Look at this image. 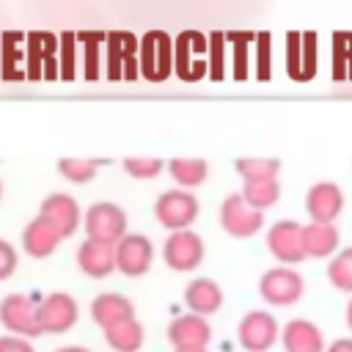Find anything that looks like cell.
I'll use <instances>...</instances> for the list:
<instances>
[{
    "label": "cell",
    "instance_id": "cell-1",
    "mask_svg": "<svg viewBox=\"0 0 352 352\" xmlns=\"http://www.w3.org/2000/svg\"><path fill=\"white\" fill-rule=\"evenodd\" d=\"M305 292V278L294 270V267H272L258 278V294L264 297V302L275 305V308H286L294 305Z\"/></svg>",
    "mask_w": 352,
    "mask_h": 352
},
{
    "label": "cell",
    "instance_id": "cell-2",
    "mask_svg": "<svg viewBox=\"0 0 352 352\" xmlns=\"http://www.w3.org/2000/svg\"><path fill=\"white\" fill-rule=\"evenodd\" d=\"M85 234L102 245H118L126 236V214L118 204L99 201L85 212Z\"/></svg>",
    "mask_w": 352,
    "mask_h": 352
},
{
    "label": "cell",
    "instance_id": "cell-3",
    "mask_svg": "<svg viewBox=\"0 0 352 352\" xmlns=\"http://www.w3.org/2000/svg\"><path fill=\"white\" fill-rule=\"evenodd\" d=\"M201 206L198 198L187 190H165L157 201H154V217L160 220V226L170 228V231H184L195 223Z\"/></svg>",
    "mask_w": 352,
    "mask_h": 352
},
{
    "label": "cell",
    "instance_id": "cell-4",
    "mask_svg": "<svg viewBox=\"0 0 352 352\" xmlns=\"http://www.w3.org/2000/svg\"><path fill=\"white\" fill-rule=\"evenodd\" d=\"M0 322L11 336L19 338H36L41 336V322H38V305L28 294H8L0 302Z\"/></svg>",
    "mask_w": 352,
    "mask_h": 352
},
{
    "label": "cell",
    "instance_id": "cell-5",
    "mask_svg": "<svg viewBox=\"0 0 352 352\" xmlns=\"http://www.w3.org/2000/svg\"><path fill=\"white\" fill-rule=\"evenodd\" d=\"M173 69V41L165 30H148L140 38V72L146 80H165Z\"/></svg>",
    "mask_w": 352,
    "mask_h": 352
},
{
    "label": "cell",
    "instance_id": "cell-6",
    "mask_svg": "<svg viewBox=\"0 0 352 352\" xmlns=\"http://www.w3.org/2000/svg\"><path fill=\"white\" fill-rule=\"evenodd\" d=\"M220 226L226 234L236 236V239H248L253 234L261 231L264 226V212L253 209L242 192H231L223 204H220Z\"/></svg>",
    "mask_w": 352,
    "mask_h": 352
},
{
    "label": "cell",
    "instance_id": "cell-7",
    "mask_svg": "<svg viewBox=\"0 0 352 352\" xmlns=\"http://www.w3.org/2000/svg\"><path fill=\"white\" fill-rule=\"evenodd\" d=\"M236 338L245 352H267L280 338V327L270 311H248L239 319Z\"/></svg>",
    "mask_w": 352,
    "mask_h": 352
},
{
    "label": "cell",
    "instance_id": "cell-8",
    "mask_svg": "<svg viewBox=\"0 0 352 352\" xmlns=\"http://www.w3.org/2000/svg\"><path fill=\"white\" fill-rule=\"evenodd\" d=\"M267 248L286 267L300 264V261L308 258L305 248H302V226L297 220H278V223H272L270 231H267Z\"/></svg>",
    "mask_w": 352,
    "mask_h": 352
},
{
    "label": "cell",
    "instance_id": "cell-9",
    "mask_svg": "<svg viewBox=\"0 0 352 352\" xmlns=\"http://www.w3.org/2000/svg\"><path fill=\"white\" fill-rule=\"evenodd\" d=\"M162 258L170 270L190 272L204 261V239L190 228L173 231L162 245Z\"/></svg>",
    "mask_w": 352,
    "mask_h": 352
},
{
    "label": "cell",
    "instance_id": "cell-10",
    "mask_svg": "<svg viewBox=\"0 0 352 352\" xmlns=\"http://www.w3.org/2000/svg\"><path fill=\"white\" fill-rule=\"evenodd\" d=\"M80 316L77 300L66 292H52L38 302V322L44 333H66Z\"/></svg>",
    "mask_w": 352,
    "mask_h": 352
},
{
    "label": "cell",
    "instance_id": "cell-11",
    "mask_svg": "<svg viewBox=\"0 0 352 352\" xmlns=\"http://www.w3.org/2000/svg\"><path fill=\"white\" fill-rule=\"evenodd\" d=\"M305 212L316 223H336L344 212V192L336 182H316L305 192Z\"/></svg>",
    "mask_w": 352,
    "mask_h": 352
},
{
    "label": "cell",
    "instance_id": "cell-12",
    "mask_svg": "<svg viewBox=\"0 0 352 352\" xmlns=\"http://www.w3.org/2000/svg\"><path fill=\"white\" fill-rule=\"evenodd\" d=\"M151 256H154V248H151L148 236H143V234H126L116 245V267L129 278L148 272Z\"/></svg>",
    "mask_w": 352,
    "mask_h": 352
},
{
    "label": "cell",
    "instance_id": "cell-13",
    "mask_svg": "<svg viewBox=\"0 0 352 352\" xmlns=\"http://www.w3.org/2000/svg\"><path fill=\"white\" fill-rule=\"evenodd\" d=\"M138 38L132 33H110L107 36V74L110 77H126L132 80L138 74L140 60H135V50H138Z\"/></svg>",
    "mask_w": 352,
    "mask_h": 352
},
{
    "label": "cell",
    "instance_id": "cell-14",
    "mask_svg": "<svg viewBox=\"0 0 352 352\" xmlns=\"http://www.w3.org/2000/svg\"><path fill=\"white\" fill-rule=\"evenodd\" d=\"M209 338H212V327L198 314L176 316L168 324V341L173 344V349H206Z\"/></svg>",
    "mask_w": 352,
    "mask_h": 352
},
{
    "label": "cell",
    "instance_id": "cell-15",
    "mask_svg": "<svg viewBox=\"0 0 352 352\" xmlns=\"http://www.w3.org/2000/svg\"><path fill=\"white\" fill-rule=\"evenodd\" d=\"M209 44L206 38L198 33V30H184L179 38H176V74L184 77V80H198L204 72H206V60H198L195 55L198 52H206Z\"/></svg>",
    "mask_w": 352,
    "mask_h": 352
},
{
    "label": "cell",
    "instance_id": "cell-16",
    "mask_svg": "<svg viewBox=\"0 0 352 352\" xmlns=\"http://www.w3.org/2000/svg\"><path fill=\"white\" fill-rule=\"evenodd\" d=\"M60 239H63V234L47 220V217H36V220H30L28 226H25V231H22V248H25V253L28 256H33V258H47V256H52L55 253V248L60 245Z\"/></svg>",
    "mask_w": 352,
    "mask_h": 352
},
{
    "label": "cell",
    "instance_id": "cell-17",
    "mask_svg": "<svg viewBox=\"0 0 352 352\" xmlns=\"http://www.w3.org/2000/svg\"><path fill=\"white\" fill-rule=\"evenodd\" d=\"M280 344H283V352H324L327 349L322 330L308 319L286 322V327L280 330Z\"/></svg>",
    "mask_w": 352,
    "mask_h": 352
},
{
    "label": "cell",
    "instance_id": "cell-18",
    "mask_svg": "<svg viewBox=\"0 0 352 352\" xmlns=\"http://www.w3.org/2000/svg\"><path fill=\"white\" fill-rule=\"evenodd\" d=\"M38 214L47 217L63 236H72L77 231V226H80V217H82L77 201L72 195H66V192H52L50 198H44Z\"/></svg>",
    "mask_w": 352,
    "mask_h": 352
},
{
    "label": "cell",
    "instance_id": "cell-19",
    "mask_svg": "<svg viewBox=\"0 0 352 352\" xmlns=\"http://www.w3.org/2000/svg\"><path fill=\"white\" fill-rule=\"evenodd\" d=\"M338 242H341V234L336 223L311 220L302 226V248L308 258H333L338 253Z\"/></svg>",
    "mask_w": 352,
    "mask_h": 352
},
{
    "label": "cell",
    "instance_id": "cell-20",
    "mask_svg": "<svg viewBox=\"0 0 352 352\" xmlns=\"http://www.w3.org/2000/svg\"><path fill=\"white\" fill-rule=\"evenodd\" d=\"M77 264L88 278H107L116 267V245H102L94 239H85L77 248Z\"/></svg>",
    "mask_w": 352,
    "mask_h": 352
},
{
    "label": "cell",
    "instance_id": "cell-21",
    "mask_svg": "<svg viewBox=\"0 0 352 352\" xmlns=\"http://www.w3.org/2000/svg\"><path fill=\"white\" fill-rule=\"evenodd\" d=\"M184 302H187L190 314L209 316V314L220 311V305H223V289L212 278H195L184 289Z\"/></svg>",
    "mask_w": 352,
    "mask_h": 352
},
{
    "label": "cell",
    "instance_id": "cell-22",
    "mask_svg": "<svg viewBox=\"0 0 352 352\" xmlns=\"http://www.w3.org/2000/svg\"><path fill=\"white\" fill-rule=\"evenodd\" d=\"M91 316L94 322L104 330L110 324H118L124 319H132L135 316V308L132 302L124 297V294H116V292H102L96 294V300L91 302Z\"/></svg>",
    "mask_w": 352,
    "mask_h": 352
},
{
    "label": "cell",
    "instance_id": "cell-23",
    "mask_svg": "<svg viewBox=\"0 0 352 352\" xmlns=\"http://www.w3.org/2000/svg\"><path fill=\"white\" fill-rule=\"evenodd\" d=\"M104 341L116 352H138L143 346V324L135 316L124 319L118 324H110V327H104Z\"/></svg>",
    "mask_w": 352,
    "mask_h": 352
},
{
    "label": "cell",
    "instance_id": "cell-24",
    "mask_svg": "<svg viewBox=\"0 0 352 352\" xmlns=\"http://www.w3.org/2000/svg\"><path fill=\"white\" fill-rule=\"evenodd\" d=\"M168 173L182 187H198L209 176V162L201 157H173L168 162Z\"/></svg>",
    "mask_w": 352,
    "mask_h": 352
},
{
    "label": "cell",
    "instance_id": "cell-25",
    "mask_svg": "<svg viewBox=\"0 0 352 352\" xmlns=\"http://www.w3.org/2000/svg\"><path fill=\"white\" fill-rule=\"evenodd\" d=\"M234 168L242 176V182H264V179H278L280 160H275V157H239L234 162Z\"/></svg>",
    "mask_w": 352,
    "mask_h": 352
},
{
    "label": "cell",
    "instance_id": "cell-26",
    "mask_svg": "<svg viewBox=\"0 0 352 352\" xmlns=\"http://www.w3.org/2000/svg\"><path fill=\"white\" fill-rule=\"evenodd\" d=\"M242 198H245L253 209L264 212V209H270V206L278 204V198H280V184H278V179L245 182V184H242Z\"/></svg>",
    "mask_w": 352,
    "mask_h": 352
},
{
    "label": "cell",
    "instance_id": "cell-27",
    "mask_svg": "<svg viewBox=\"0 0 352 352\" xmlns=\"http://www.w3.org/2000/svg\"><path fill=\"white\" fill-rule=\"evenodd\" d=\"M327 280L333 289L352 294V248H341L327 261Z\"/></svg>",
    "mask_w": 352,
    "mask_h": 352
},
{
    "label": "cell",
    "instance_id": "cell-28",
    "mask_svg": "<svg viewBox=\"0 0 352 352\" xmlns=\"http://www.w3.org/2000/svg\"><path fill=\"white\" fill-rule=\"evenodd\" d=\"M102 160H85V157H63L58 160V173L74 184H85L96 176Z\"/></svg>",
    "mask_w": 352,
    "mask_h": 352
},
{
    "label": "cell",
    "instance_id": "cell-29",
    "mask_svg": "<svg viewBox=\"0 0 352 352\" xmlns=\"http://www.w3.org/2000/svg\"><path fill=\"white\" fill-rule=\"evenodd\" d=\"M162 168H165V162L160 157H126L124 160V170L135 179H154Z\"/></svg>",
    "mask_w": 352,
    "mask_h": 352
},
{
    "label": "cell",
    "instance_id": "cell-30",
    "mask_svg": "<svg viewBox=\"0 0 352 352\" xmlns=\"http://www.w3.org/2000/svg\"><path fill=\"white\" fill-rule=\"evenodd\" d=\"M286 41H289L286 44V52H289V74L300 80V74H302V69H300L302 66V33H294L292 30L286 36Z\"/></svg>",
    "mask_w": 352,
    "mask_h": 352
},
{
    "label": "cell",
    "instance_id": "cell-31",
    "mask_svg": "<svg viewBox=\"0 0 352 352\" xmlns=\"http://www.w3.org/2000/svg\"><path fill=\"white\" fill-rule=\"evenodd\" d=\"M16 41H22V33H6L3 36V52H6V60H3V74L8 77V80H14L16 77V72H14V63H16V58H22V52H16Z\"/></svg>",
    "mask_w": 352,
    "mask_h": 352
},
{
    "label": "cell",
    "instance_id": "cell-32",
    "mask_svg": "<svg viewBox=\"0 0 352 352\" xmlns=\"http://www.w3.org/2000/svg\"><path fill=\"white\" fill-rule=\"evenodd\" d=\"M316 72V33H302V74L300 80H308Z\"/></svg>",
    "mask_w": 352,
    "mask_h": 352
},
{
    "label": "cell",
    "instance_id": "cell-33",
    "mask_svg": "<svg viewBox=\"0 0 352 352\" xmlns=\"http://www.w3.org/2000/svg\"><path fill=\"white\" fill-rule=\"evenodd\" d=\"M346 74V33H333V77Z\"/></svg>",
    "mask_w": 352,
    "mask_h": 352
},
{
    "label": "cell",
    "instance_id": "cell-34",
    "mask_svg": "<svg viewBox=\"0 0 352 352\" xmlns=\"http://www.w3.org/2000/svg\"><path fill=\"white\" fill-rule=\"evenodd\" d=\"M80 38L85 41V74L88 77H96V50H99V41L104 38L102 33H80Z\"/></svg>",
    "mask_w": 352,
    "mask_h": 352
},
{
    "label": "cell",
    "instance_id": "cell-35",
    "mask_svg": "<svg viewBox=\"0 0 352 352\" xmlns=\"http://www.w3.org/2000/svg\"><path fill=\"white\" fill-rule=\"evenodd\" d=\"M223 33H212L209 36V50H212V77L214 80H220L223 77Z\"/></svg>",
    "mask_w": 352,
    "mask_h": 352
},
{
    "label": "cell",
    "instance_id": "cell-36",
    "mask_svg": "<svg viewBox=\"0 0 352 352\" xmlns=\"http://www.w3.org/2000/svg\"><path fill=\"white\" fill-rule=\"evenodd\" d=\"M16 270V250L11 242L0 239V280H6Z\"/></svg>",
    "mask_w": 352,
    "mask_h": 352
},
{
    "label": "cell",
    "instance_id": "cell-37",
    "mask_svg": "<svg viewBox=\"0 0 352 352\" xmlns=\"http://www.w3.org/2000/svg\"><path fill=\"white\" fill-rule=\"evenodd\" d=\"M60 44H63V77L69 80L74 74V33H63L60 36Z\"/></svg>",
    "mask_w": 352,
    "mask_h": 352
},
{
    "label": "cell",
    "instance_id": "cell-38",
    "mask_svg": "<svg viewBox=\"0 0 352 352\" xmlns=\"http://www.w3.org/2000/svg\"><path fill=\"white\" fill-rule=\"evenodd\" d=\"M0 352H36L28 338H19V336H0Z\"/></svg>",
    "mask_w": 352,
    "mask_h": 352
},
{
    "label": "cell",
    "instance_id": "cell-39",
    "mask_svg": "<svg viewBox=\"0 0 352 352\" xmlns=\"http://www.w3.org/2000/svg\"><path fill=\"white\" fill-rule=\"evenodd\" d=\"M267 55H270V33H258V77L264 80L267 74H270V60H267Z\"/></svg>",
    "mask_w": 352,
    "mask_h": 352
},
{
    "label": "cell",
    "instance_id": "cell-40",
    "mask_svg": "<svg viewBox=\"0 0 352 352\" xmlns=\"http://www.w3.org/2000/svg\"><path fill=\"white\" fill-rule=\"evenodd\" d=\"M324 352H352V338H336L333 344H327Z\"/></svg>",
    "mask_w": 352,
    "mask_h": 352
},
{
    "label": "cell",
    "instance_id": "cell-41",
    "mask_svg": "<svg viewBox=\"0 0 352 352\" xmlns=\"http://www.w3.org/2000/svg\"><path fill=\"white\" fill-rule=\"evenodd\" d=\"M55 352H88L85 346H60V349H55Z\"/></svg>",
    "mask_w": 352,
    "mask_h": 352
},
{
    "label": "cell",
    "instance_id": "cell-42",
    "mask_svg": "<svg viewBox=\"0 0 352 352\" xmlns=\"http://www.w3.org/2000/svg\"><path fill=\"white\" fill-rule=\"evenodd\" d=\"M346 324H349V330H352V300L346 302Z\"/></svg>",
    "mask_w": 352,
    "mask_h": 352
},
{
    "label": "cell",
    "instance_id": "cell-43",
    "mask_svg": "<svg viewBox=\"0 0 352 352\" xmlns=\"http://www.w3.org/2000/svg\"><path fill=\"white\" fill-rule=\"evenodd\" d=\"M173 352H206V349H173Z\"/></svg>",
    "mask_w": 352,
    "mask_h": 352
},
{
    "label": "cell",
    "instance_id": "cell-44",
    "mask_svg": "<svg viewBox=\"0 0 352 352\" xmlns=\"http://www.w3.org/2000/svg\"><path fill=\"white\" fill-rule=\"evenodd\" d=\"M0 198H3V184H0Z\"/></svg>",
    "mask_w": 352,
    "mask_h": 352
}]
</instances>
